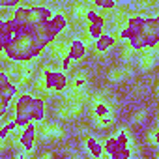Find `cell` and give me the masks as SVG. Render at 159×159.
<instances>
[{"instance_id":"obj_1","label":"cell","mask_w":159,"mask_h":159,"mask_svg":"<svg viewBox=\"0 0 159 159\" xmlns=\"http://www.w3.org/2000/svg\"><path fill=\"white\" fill-rule=\"evenodd\" d=\"M67 28L62 11L47 4L32 2L2 15L0 19V54L4 62H34Z\"/></svg>"},{"instance_id":"obj_2","label":"cell","mask_w":159,"mask_h":159,"mask_svg":"<svg viewBox=\"0 0 159 159\" xmlns=\"http://www.w3.org/2000/svg\"><path fill=\"white\" fill-rule=\"evenodd\" d=\"M120 41H127L133 51H150L159 45V21L157 17L129 15L122 30L118 32Z\"/></svg>"},{"instance_id":"obj_3","label":"cell","mask_w":159,"mask_h":159,"mask_svg":"<svg viewBox=\"0 0 159 159\" xmlns=\"http://www.w3.org/2000/svg\"><path fill=\"white\" fill-rule=\"evenodd\" d=\"M47 114V101L43 96L39 94H32V92H23L19 94V98L13 103V122L17 124L19 129H23L25 125L30 124H43Z\"/></svg>"},{"instance_id":"obj_4","label":"cell","mask_w":159,"mask_h":159,"mask_svg":"<svg viewBox=\"0 0 159 159\" xmlns=\"http://www.w3.org/2000/svg\"><path fill=\"white\" fill-rule=\"evenodd\" d=\"M103 148L109 159H133V155L140 153L137 140L131 137L125 125L118 127L112 135H109L103 140Z\"/></svg>"},{"instance_id":"obj_5","label":"cell","mask_w":159,"mask_h":159,"mask_svg":"<svg viewBox=\"0 0 159 159\" xmlns=\"http://www.w3.org/2000/svg\"><path fill=\"white\" fill-rule=\"evenodd\" d=\"M36 88H38V92H41L45 96L64 94L67 88V75L60 67L56 69L52 66H45L36 79Z\"/></svg>"},{"instance_id":"obj_6","label":"cell","mask_w":159,"mask_h":159,"mask_svg":"<svg viewBox=\"0 0 159 159\" xmlns=\"http://www.w3.org/2000/svg\"><path fill=\"white\" fill-rule=\"evenodd\" d=\"M19 88L21 86L8 75V71H0V118L2 122L8 120V111L11 103H15V99L19 98Z\"/></svg>"},{"instance_id":"obj_7","label":"cell","mask_w":159,"mask_h":159,"mask_svg":"<svg viewBox=\"0 0 159 159\" xmlns=\"http://www.w3.org/2000/svg\"><path fill=\"white\" fill-rule=\"evenodd\" d=\"M92 114H94V124L99 129H107L109 125L114 124V107L112 101L107 99L103 94H98L92 98Z\"/></svg>"},{"instance_id":"obj_8","label":"cell","mask_w":159,"mask_h":159,"mask_svg":"<svg viewBox=\"0 0 159 159\" xmlns=\"http://www.w3.org/2000/svg\"><path fill=\"white\" fill-rule=\"evenodd\" d=\"M86 51H88V43H86L83 38H75V39H71L69 51H67L66 58L60 62V69H62V71H67L71 66H75L77 62H81V60L86 56Z\"/></svg>"},{"instance_id":"obj_9","label":"cell","mask_w":159,"mask_h":159,"mask_svg":"<svg viewBox=\"0 0 159 159\" xmlns=\"http://www.w3.org/2000/svg\"><path fill=\"white\" fill-rule=\"evenodd\" d=\"M38 139H39V133H38V125H36V124L25 125L23 129H19V131H17V142H19V150L26 152L28 155H34V150H36Z\"/></svg>"},{"instance_id":"obj_10","label":"cell","mask_w":159,"mask_h":159,"mask_svg":"<svg viewBox=\"0 0 159 159\" xmlns=\"http://www.w3.org/2000/svg\"><path fill=\"white\" fill-rule=\"evenodd\" d=\"M38 133H39V139L45 140V142L62 140L64 135H66V131L60 125V122H43V124L38 125Z\"/></svg>"},{"instance_id":"obj_11","label":"cell","mask_w":159,"mask_h":159,"mask_svg":"<svg viewBox=\"0 0 159 159\" xmlns=\"http://www.w3.org/2000/svg\"><path fill=\"white\" fill-rule=\"evenodd\" d=\"M83 114V105L81 103H71V101H66L62 105H58L54 109V116L56 120H75Z\"/></svg>"},{"instance_id":"obj_12","label":"cell","mask_w":159,"mask_h":159,"mask_svg":"<svg viewBox=\"0 0 159 159\" xmlns=\"http://www.w3.org/2000/svg\"><path fill=\"white\" fill-rule=\"evenodd\" d=\"M83 148L84 152L92 157V159H105V148H103V140H99L98 137L94 135H84V140H83Z\"/></svg>"},{"instance_id":"obj_13","label":"cell","mask_w":159,"mask_h":159,"mask_svg":"<svg viewBox=\"0 0 159 159\" xmlns=\"http://www.w3.org/2000/svg\"><path fill=\"white\" fill-rule=\"evenodd\" d=\"M116 41H118L116 36H112V34H103L99 39L94 41V51L99 52V54H105V52H109V51L116 45Z\"/></svg>"},{"instance_id":"obj_14","label":"cell","mask_w":159,"mask_h":159,"mask_svg":"<svg viewBox=\"0 0 159 159\" xmlns=\"http://www.w3.org/2000/svg\"><path fill=\"white\" fill-rule=\"evenodd\" d=\"M69 45H71V41H67V39H56V41L51 45L49 54H51L54 60H64L66 54H67V51H69Z\"/></svg>"},{"instance_id":"obj_15","label":"cell","mask_w":159,"mask_h":159,"mask_svg":"<svg viewBox=\"0 0 159 159\" xmlns=\"http://www.w3.org/2000/svg\"><path fill=\"white\" fill-rule=\"evenodd\" d=\"M157 62H159V58H157L155 51L150 49V51H144V52L140 54V58H139V67H140L142 71H150V69H153V67L157 66Z\"/></svg>"},{"instance_id":"obj_16","label":"cell","mask_w":159,"mask_h":159,"mask_svg":"<svg viewBox=\"0 0 159 159\" xmlns=\"http://www.w3.org/2000/svg\"><path fill=\"white\" fill-rule=\"evenodd\" d=\"M129 75H131V69H129V67H120V66H118V67H112V69L109 71L107 79H109V83H114V84H116V83H122L124 79L129 77Z\"/></svg>"},{"instance_id":"obj_17","label":"cell","mask_w":159,"mask_h":159,"mask_svg":"<svg viewBox=\"0 0 159 159\" xmlns=\"http://www.w3.org/2000/svg\"><path fill=\"white\" fill-rule=\"evenodd\" d=\"M146 142L152 144L153 148H159V127L146 131Z\"/></svg>"},{"instance_id":"obj_18","label":"cell","mask_w":159,"mask_h":159,"mask_svg":"<svg viewBox=\"0 0 159 159\" xmlns=\"http://www.w3.org/2000/svg\"><path fill=\"white\" fill-rule=\"evenodd\" d=\"M92 6L96 10H114L116 8V2H112V0H94Z\"/></svg>"},{"instance_id":"obj_19","label":"cell","mask_w":159,"mask_h":159,"mask_svg":"<svg viewBox=\"0 0 159 159\" xmlns=\"http://www.w3.org/2000/svg\"><path fill=\"white\" fill-rule=\"evenodd\" d=\"M86 84H88V79L84 77V73H81V75H77L75 79H73V88H86Z\"/></svg>"},{"instance_id":"obj_20","label":"cell","mask_w":159,"mask_h":159,"mask_svg":"<svg viewBox=\"0 0 159 159\" xmlns=\"http://www.w3.org/2000/svg\"><path fill=\"white\" fill-rule=\"evenodd\" d=\"M146 116H148V111H146V109H140V111L133 112V116H131V122H133V124H142V122L146 120Z\"/></svg>"},{"instance_id":"obj_21","label":"cell","mask_w":159,"mask_h":159,"mask_svg":"<svg viewBox=\"0 0 159 159\" xmlns=\"http://www.w3.org/2000/svg\"><path fill=\"white\" fill-rule=\"evenodd\" d=\"M52 157H54V153L47 150V152H43V153H39V155H38V157H34V159H52Z\"/></svg>"},{"instance_id":"obj_22","label":"cell","mask_w":159,"mask_h":159,"mask_svg":"<svg viewBox=\"0 0 159 159\" xmlns=\"http://www.w3.org/2000/svg\"><path fill=\"white\" fill-rule=\"evenodd\" d=\"M157 96H159V84H157Z\"/></svg>"},{"instance_id":"obj_23","label":"cell","mask_w":159,"mask_h":159,"mask_svg":"<svg viewBox=\"0 0 159 159\" xmlns=\"http://www.w3.org/2000/svg\"><path fill=\"white\" fill-rule=\"evenodd\" d=\"M137 159H146V157H140V155H139V157H137Z\"/></svg>"},{"instance_id":"obj_24","label":"cell","mask_w":159,"mask_h":159,"mask_svg":"<svg viewBox=\"0 0 159 159\" xmlns=\"http://www.w3.org/2000/svg\"><path fill=\"white\" fill-rule=\"evenodd\" d=\"M155 17H157V21H159V13H157V15H155Z\"/></svg>"},{"instance_id":"obj_25","label":"cell","mask_w":159,"mask_h":159,"mask_svg":"<svg viewBox=\"0 0 159 159\" xmlns=\"http://www.w3.org/2000/svg\"><path fill=\"white\" fill-rule=\"evenodd\" d=\"M157 124H159V116H157Z\"/></svg>"},{"instance_id":"obj_26","label":"cell","mask_w":159,"mask_h":159,"mask_svg":"<svg viewBox=\"0 0 159 159\" xmlns=\"http://www.w3.org/2000/svg\"><path fill=\"white\" fill-rule=\"evenodd\" d=\"M10 159H15V157H10Z\"/></svg>"},{"instance_id":"obj_27","label":"cell","mask_w":159,"mask_h":159,"mask_svg":"<svg viewBox=\"0 0 159 159\" xmlns=\"http://www.w3.org/2000/svg\"><path fill=\"white\" fill-rule=\"evenodd\" d=\"M157 159H159V153H157Z\"/></svg>"}]
</instances>
